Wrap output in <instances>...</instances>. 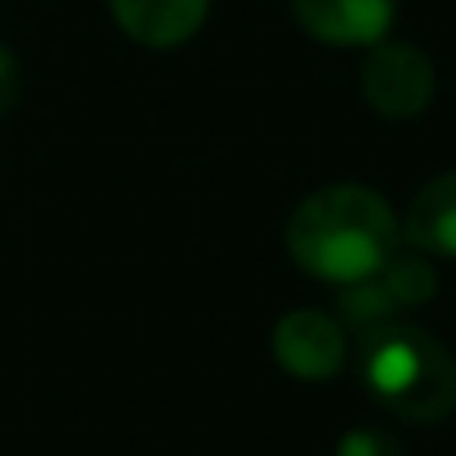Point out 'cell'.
I'll return each instance as SVG.
<instances>
[{
    "label": "cell",
    "mask_w": 456,
    "mask_h": 456,
    "mask_svg": "<svg viewBox=\"0 0 456 456\" xmlns=\"http://www.w3.org/2000/svg\"><path fill=\"white\" fill-rule=\"evenodd\" d=\"M398 238L403 228L389 201L362 183L318 188L287 219L291 260L331 287H354L376 278L398 251Z\"/></svg>",
    "instance_id": "obj_1"
},
{
    "label": "cell",
    "mask_w": 456,
    "mask_h": 456,
    "mask_svg": "<svg viewBox=\"0 0 456 456\" xmlns=\"http://www.w3.org/2000/svg\"><path fill=\"white\" fill-rule=\"evenodd\" d=\"M362 380L398 420L434 425L456 411V358L443 340L407 322L371 327L362 345Z\"/></svg>",
    "instance_id": "obj_2"
},
{
    "label": "cell",
    "mask_w": 456,
    "mask_h": 456,
    "mask_svg": "<svg viewBox=\"0 0 456 456\" xmlns=\"http://www.w3.org/2000/svg\"><path fill=\"white\" fill-rule=\"evenodd\" d=\"M362 99L389 121H411L434 99V63L416 45H376L362 63Z\"/></svg>",
    "instance_id": "obj_3"
},
{
    "label": "cell",
    "mask_w": 456,
    "mask_h": 456,
    "mask_svg": "<svg viewBox=\"0 0 456 456\" xmlns=\"http://www.w3.org/2000/svg\"><path fill=\"white\" fill-rule=\"evenodd\" d=\"M273 358L300 380H327L345 367V331L318 309H296L273 331Z\"/></svg>",
    "instance_id": "obj_4"
},
{
    "label": "cell",
    "mask_w": 456,
    "mask_h": 456,
    "mask_svg": "<svg viewBox=\"0 0 456 456\" xmlns=\"http://www.w3.org/2000/svg\"><path fill=\"white\" fill-rule=\"evenodd\" d=\"M300 28L327 45H380L394 28V0H291Z\"/></svg>",
    "instance_id": "obj_5"
},
{
    "label": "cell",
    "mask_w": 456,
    "mask_h": 456,
    "mask_svg": "<svg viewBox=\"0 0 456 456\" xmlns=\"http://www.w3.org/2000/svg\"><path fill=\"white\" fill-rule=\"evenodd\" d=\"M108 5L117 23L126 28V37L166 50V45L188 41L201 28L210 0H108Z\"/></svg>",
    "instance_id": "obj_6"
},
{
    "label": "cell",
    "mask_w": 456,
    "mask_h": 456,
    "mask_svg": "<svg viewBox=\"0 0 456 456\" xmlns=\"http://www.w3.org/2000/svg\"><path fill=\"white\" fill-rule=\"evenodd\" d=\"M407 242L420 256L456 260V170L429 179L407 210Z\"/></svg>",
    "instance_id": "obj_7"
},
{
    "label": "cell",
    "mask_w": 456,
    "mask_h": 456,
    "mask_svg": "<svg viewBox=\"0 0 456 456\" xmlns=\"http://www.w3.org/2000/svg\"><path fill=\"white\" fill-rule=\"evenodd\" d=\"M376 282H380V291L389 296V305L394 309H403V305H420V300H429L434 296V269L420 260V251L416 256H389V265L376 273Z\"/></svg>",
    "instance_id": "obj_8"
},
{
    "label": "cell",
    "mask_w": 456,
    "mask_h": 456,
    "mask_svg": "<svg viewBox=\"0 0 456 456\" xmlns=\"http://www.w3.org/2000/svg\"><path fill=\"white\" fill-rule=\"evenodd\" d=\"M336 456H403V447H398L385 429L362 425V429H349V434L340 438Z\"/></svg>",
    "instance_id": "obj_9"
},
{
    "label": "cell",
    "mask_w": 456,
    "mask_h": 456,
    "mask_svg": "<svg viewBox=\"0 0 456 456\" xmlns=\"http://www.w3.org/2000/svg\"><path fill=\"white\" fill-rule=\"evenodd\" d=\"M19 90H23V72H19L14 54L0 45V117H5V112L19 103Z\"/></svg>",
    "instance_id": "obj_10"
}]
</instances>
